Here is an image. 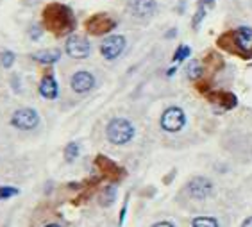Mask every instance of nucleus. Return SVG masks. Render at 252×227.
Masks as SVG:
<instances>
[{"label":"nucleus","instance_id":"obj_16","mask_svg":"<svg viewBox=\"0 0 252 227\" xmlns=\"http://www.w3.org/2000/svg\"><path fill=\"white\" fill-rule=\"evenodd\" d=\"M15 61H16L15 52H11V50H2L0 52V65L4 68H11L15 65Z\"/></svg>","mask_w":252,"mask_h":227},{"label":"nucleus","instance_id":"obj_22","mask_svg":"<svg viewBox=\"0 0 252 227\" xmlns=\"http://www.w3.org/2000/svg\"><path fill=\"white\" fill-rule=\"evenodd\" d=\"M41 27H39V25H32V27H31L29 29V36H31V39H39L41 38Z\"/></svg>","mask_w":252,"mask_h":227},{"label":"nucleus","instance_id":"obj_20","mask_svg":"<svg viewBox=\"0 0 252 227\" xmlns=\"http://www.w3.org/2000/svg\"><path fill=\"white\" fill-rule=\"evenodd\" d=\"M188 56H189V47H188V45H181L179 49H177V52L174 54V61H175V63H179V61L186 59Z\"/></svg>","mask_w":252,"mask_h":227},{"label":"nucleus","instance_id":"obj_28","mask_svg":"<svg viewBox=\"0 0 252 227\" xmlns=\"http://www.w3.org/2000/svg\"><path fill=\"white\" fill-rule=\"evenodd\" d=\"M25 2H36V0H25Z\"/></svg>","mask_w":252,"mask_h":227},{"label":"nucleus","instance_id":"obj_15","mask_svg":"<svg viewBox=\"0 0 252 227\" xmlns=\"http://www.w3.org/2000/svg\"><path fill=\"white\" fill-rule=\"evenodd\" d=\"M186 73H188V77L191 79V81L199 79L200 75H202V65H200L199 61H191V63L186 66Z\"/></svg>","mask_w":252,"mask_h":227},{"label":"nucleus","instance_id":"obj_8","mask_svg":"<svg viewBox=\"0 0 252 227\" xmlns=\"http://www.w3.org/2000/svg\"><path fill=\"white\" fill-rule=\"evenodd\" d=\"M186 190H188L189 197L202 200V198H208L209 195L213 194V183L206 177H195L188 183Z\"/></svg>","mask_w":252,"mask_h":227},{"label":"nucleus","instance_id":"obj_1","mask_svg":"<svg viewBox=\"0 0 252 227\" xmlns=\"http://www.w3.org/2000/svg\"><path fill=\"white\" fill-rule=\"evenodd\" d=\"M43 25L50 32L63 36L75 29V18L68 5L52 2L43 9Z\"/></svg>","mask_w":252,"mask_h":227},{"label":"nucleus","instance_id":"obj_12","mask_svg":"<svg viewBox=\"0 0 252 227\" xmlns=\"http://www.w3.org/2000/svg\"><path fill=\"white\" fill-rule=\"evenodd\" d=\"M234 41L243 52H251L252 50V29L251 27H240L234 32Z\"/></svg>","mask_w":252,"mask_h":227},{"label":"nucleus","instance_id":"obj_27","mask_svg":"<svg viewBox=\"0 0 252 227\" xmlns=\"http://www.w3.org/2000/svg\"><path fill=\"white\" fill-rule=\"evenodd\" d=\"M45 227H61L59 224H49V226H45Z\"/></svg>","mask_w":252,"mask_h":227},{"label":"nucleus","instance_id":"obj_3","mask_svg":"<svg viewBox=\"0 0 252 227\" xmlns=\"http://www.w3.org/2000/svg\"><path fill=\"white\" fill-rule=\"evenodd\" d=\"M11 126L20 130H32L39 126V115L32 107H20L11 116Z\"/></svg>","mask_w":252,"mask_h":227},{"label":"nucleus","instance_id":"obj_2","mask_svg":"<svg viewBox=\"0 0 252 227\" xmlns=\"http://www.w3.org/2000/svg\"><path fill=\"white\" fill-rule=\"evenodd\" d=\"M136 129L127 118H113L106 127V136L113 145H127L134 138Z\"/></svg>","mask_w":252,"mask_h":227},{"label":"nucleus","instance_id":"obj_19","mask_svg":"<svg viewBox=\"0 0 252 227\" xmlns=\"http://www.w3.org/2000/svg\"><path fill=\"white\" fill-rule=\"evenodd\" d=\"M193 227H219L217 220L209 217H199L193 220Z\"/></svg>","mask_w":252,"mask_h":227},{"label":"nucleus","instance_id":"obj_7","mask_svg":"<svg viewBox=\"0 0 252 227\" xmlns=\"http://www.w3.org/2000/svg\"><path fill=\"white\" fill-rule=\"evenodd\" d=\"M117 27V22L107 15H95L86 22V31L95 36H102V34L111 32Z\"/></svg>","mask_w":252,"mask_h":227},{"label":"nucleus","instance_id":"obj_13","mask_svg":"<svg viewBox=\"0 0 252 227\" xmlns=\"http://www.w3.org/2000/svg\"><path fill=\"white\" fill-rule=\"evenodd\" d=\"M61 58V50L59 49H47V50H38L32 54V59L41 65H54L58 63Z\"/></svg>","mask_w":252,"mask_h":227},{"label":"nucleus","instance_id":"obj_25","mask_svg":"<svg viewBox=\"0 0 252 227\" xmlns=\"http://www.w3.org/2000/svg\"><path fill=\"white\" fill-rule=\"evenodd\" d=\"M200 2H202V4H206L208 7H213V5H215V0H200Z\"/></svg>","mask_w":252,"mask_h":227},{"label":"nucleus","instance_id":"obj_9","mask_svg":"<svg viewBox=\"0 0 252 227\" xmlns=\"http://www.w3.org/2000/svg\"><path fill=\"white\" fill-rule=\"evenodd\" d=\"M127 9L136 18H151L158 9L156 0H127Z\"/></svg>","mask_w":252,"mask_h":227},{"label":"nucleus","instance_id":"obj_14","mask_svg":"<svg viewBox=\"0 0 252 227\" xmlns=\"http://www.w3.org/2000/svg\"><path fill=\"white\" fill-rule=\"evenodd\" d=\"M97 166L106 175H109V177H122V172H124L118 164H115L111 160H109V158H106V156H98V158H97Z\"/></svg>","mask_w":252,"mask_h":227},{"label":"nucleus","instance_id":"obj_24","mask_svg":"<svg viewBox=\"0 0 252 227\" xmlns=\"http://www.w3.org/2000/svg\"><path fill=\"white\" fill-rule=\"evenodd\" d=\"M152 227H175L174 224H170V222H158L156 226H152Z\"/></svg>","mask_w":252,"mask_h":227},{"label":"nucleus","instance_id":"obj_21","mask_svg":"<svg viewBox=\"0 0 252 227\" xmlns=\"http://www.w3.org/2000/svg\"><path fill=\"white\" fill-rule=\"evenodd\" d=\"M113 198H115V188H113V186H109V188H106L104 195L100 197L102 206H109V204L113 202Z\"/></svg>","mask_w":252,"mask_h":227},{"label":"nucleus","instance_id":"obj_6","mask_svg":"<svg viewBox=\"0 0 252 227\" xmlns=\"http://www.w3.org/2000/svg\"><path fill=\"white\" fill-rule=\"evenodd\" d=\"M126 50V38L120 34H111L107 36L100 45V54L107 61H115L117 58H120V54Z\"/></svg>","mask_w":252,"mask_h":227},{"label":"nucleus","instance_id":"obj_5","mask_svg":"<svg viewBox=\"0 0 252 227\" xmlns=\"http://www.w3.org/2000/svg\"><path fill=\"white\" fill-rule=\"evenodd\" d=\"M186 124V115L181 107H168L163 115H161V127L166 132H179Z\"/></svg>","mask_w":252,"mask_h":227},{"label":"nucleus","instance_id":"obj_23","mask_svg":"<svg viewBox=\"0 0 252 227\" xmlns=\"http://www.w3.org/2000/svg\"><path fill=\"white\" fill-rule=\"evenodd\" d=\"M126 211H127V202L124 204V208H122V213H120V222H118L120 226L124 224V218H126Z\"/></svg>","mask_w":252,"mask_h":227},{"label":"nucleus","instance_id":"obj_18","mask_svg":"<svg viewBox=\"0 0 252 227\" xmlns=\"http://www.w3.org/2000/svg\"><path fill=\"white\" fill-rule=\"evenodd\" d=\"M20 194V190L15 186H0V200H7L11 197H16Z\"/></svg>","mask_w":252,"mask_h":227},{"label":"nucleus","instance_id":"obj_26","mask_svg":"<svg viewBox=\"0 0 252 227\" xmlns=\"http://www.w3.org/2000/svg\"><path fill=\"white\" fill-rule=\"evenodd\" d=\"M242 227H252V217H249L245 222H243V226Z\"/></svg>","mask_w":252,"mask_h":227},{"label":"nucleus","instance_id":"obj_4","mask_svg":"<svg viewBox=\"0 0 252 227\" xmlns=\"http://www.w3.org/2000/svg\"><path fill=\"white\" fill-rule=\"evenodd\" d=\"M64 50L73 59H86L92 54V45L84 36L72 34V36H68L66 43H64Z\"/></svg>","mask_w":252,"mask_h":227},{"label":"nucleus","instance_id":"obj_17","mask_svg":"<svg viewBox=\"0 0 252 227\" xmlns=\"http://www.w3.org/2000/svg\"><path fill=\"white\" fill-rule=\"evenodd\" d=\"M79 143H75V141H72V143H68L66 149H64V160L68 161V163H72L75 158L79 156Z\"/></svg>","mask_w":252,"mask_h":227},{"label":"nucleus","instance_id":"obj_10","mask_svg":"<svg viewBox=\"0 0 252 227\" xmlns=\"http://www.w3.org/2000/svg\"><path fill=\"white\" fill-rule=\"evenodd\" d=\"M70 86L75 93H88L95 88V77H93V73L86 72V70H79L70 79Z\"/></svg>","mask_w":252,"mask_h":227},{"label":"nucleus","instance_id":"obj_11","mask_svg":"<svg viewBox=\"0 0 252 227\" xmlns=\"http://www.w3.org/2000/svg\"><path fill=\"white\" fill-rule=\"evenodd\" d=\"M39 95L43 98H49V100H54V98H58L59 95V86H58V81L54 77L52 73H47L41 82H39Z\"/></svg>","mask_w":252,"mask_h":227}]
</instances>
